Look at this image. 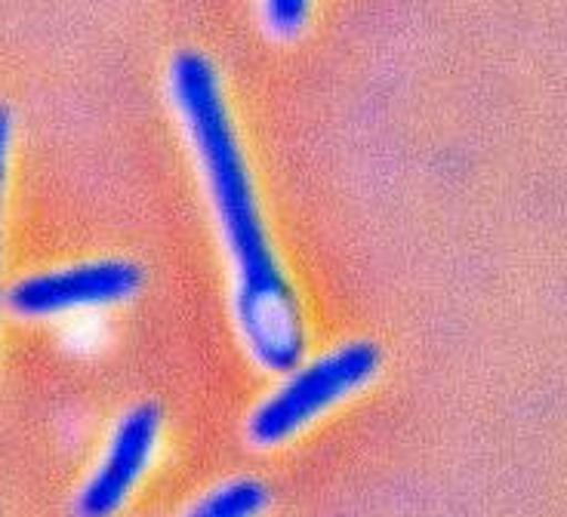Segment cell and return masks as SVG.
I'll return each instance as SVG.
<instances>
[{
  "instance_id": "cell-1",
  "label": "cell",
  "mask_w": 567,
  "mask_h": 517,
  "mask_svg": "<svg viewBox=\"0 0 567 517\" xmlns=\"http://www.w3.org/2000/svg\"><path fill=\"white\" fill-rule=\"evenodd\" d=\"M167 93L231 262V314L238 335L259 370L284 376L302 364L306 327L297 293L271 250L219 74L204 53L179 50L167 69Z\"/></svg>"
},
{
  "instance_id": "cell-4",
  "label": "cell",
  "mask_w": 567,
  "mask_h": 517,
  "mask_svg": "<svg viewBox=\"0 0 567 517\" xmlns=\"http://www.w3.org/2000/svg\"><path fill=\"white\" fill-rule=\"evenodd\" d=\"M140 268L105 259V262H86V266L31 275L16 280L7 293V308L19 318H59L81 308L112 306L140 290Z\"/></svg>"
},
{
  "instance_id": "cell-5",
  "label": "cell",
  "mask_w": 567,
  "mask_h": 517,
  "mask_svg": "<svg viewBox=\"0 0 567 517\" xmlns=\"http://www.w3.org/2000/svg\"><path fill=\"white\" fill-rule=\"evenodd\" d=\"M269 508V489L254 477H238L200 496L183 517H259Z\"/></svg>"
},
{
  "instance_id": "cell-7",
  "label": "cell",
  "mask_w": 567,
  "mask_h": 517,
  "mask_svg": "<svg viewBox=\"0 0 567 517\" xmlns=\"http://www.w3.org/2000/svg\"><path fill=\"white\" fill-rule=\"evenodd\" d=\"M7 152H10V114L0 108V200H3V179H7Z\"/></svg>"
},
{
  "instance_id": "cell-6",
  "label": "cell",
  "mask_w": 567,
  "mask_h": 517,
  "mask_svg": "<svg viewBox=\"0 0 567 517\" xmlns=\"http://www.w3.org/2000/svg\"><path fill=\"white\" fill-rule=\"evenodd\" d=\"M312 0H262V25L275 41H293L306 19Z\"/></svg>"
},
{
  "instance_id": "cell-3",
  "label": "cell",
  "mask_w": 567,
  "mask_h": 517,
  "mask_svg": "<svg viewBox=\"0 0 567 517\" xmlns=\"http://www.w3.org/2000/svg\"><path fill=\"white\" fill-rule=\"evenodd\" d=\"M161 410L155 404H140L127 410L109 434L100 465L78 493L74 515L78 517H112L127 503L130 493L155 459L161 441Z\"/></svg>"
},
{
  "instance_id": "cell-2",
  "label": "cell",
  "mask_w": 567,
  "mask_h": 517,
  "mask_svg": "<svg viewBox=\"0 0 567 517\" xmlns=\"http://www.w3.org/2000/svg\"><path fill=\"white\" fill-rule=\"evenodd\" d=\"M380 370V351L370 342H346L309 364L284 373L281 385L262 397L247 420V441L256 449L281 447L330 406L364 389Z\"/></svg>"
}]
</instances>
